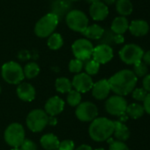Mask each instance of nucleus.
<instances>
[{"label":"nucleus","mask_w":150,"mask_h":150,"mask_svg":"<svg viewBox=\"0 0 150 150\" xmlns=\"http://www.w3.org/2000/svg\"><path fill=\"white\" fill-rule=\"evenodd\" d=\"M11 150H21L19 148H17V149H11Z\"/></svg>","instance_id":"obj_45"},{"label":"nucleus","mask_w":150,"mask_h":150,"mask_svg":"<svg viewBox=\"0 0 150 150\" xmlns=\"http://www.w3.org/2000/svg\"><path fill=\"white\" fill-rule=\"evenodd\" d=\"M58 150H75L74 142L71 140H65L59 143Z\"/></svg>","instance_id":"obj_34"},{"label":"nucleus","mask_w":150,"mask_h":150,"mask_svg":"<svg viewBox=\"0 0 150 150\" xmlns=\"http://www.w3.org/2000/svg\"><path fill=\"white\" fill-rule=\"evenodd\" d=\"M114 121L105 117H100L91 121L88 128L90 138L97 142L107 141L113 135Z\"/></svg>","instance_id":"obj_2"},{"label":"nucleus","mask_w":150,"mask_h":150,"mask_svg":"<svg viewBox=\"0 0 150 150\" xmlns=\"http://www.w3.org/2000/svg\"><path fill=\"white\" fill-rule=\"evenodd\" d=\"M23 72H24L25 77H27L28 79H33V78L36 77L39 75L40 68H39L37 63H35V62H29V63H27L24 67Z\"/></svg>","instance_id":"obj_27"},{"label":"nucleus","mask_w":150,"mask_h":150,"mask_svg":"<svg viewBox=\"0 0 150 150\" xmlns=\"http://www.w3.org/2000/svg\"><path fill=\"white\" fill-rule=\"evenodd\" d=\"M1 76L3 79L10 84H19L25 78L22 67L13 61L3 64L1 68Z\"/></svg>","instance_id":"obj_4"},{"label":"nucleus","mask_w":150,"mask_h":150,"mask_svg":"<svg viewBox=\"0 0 150 150\" xmlns=\"http://www.w3.org/2000/svg\"><path fill=\"white\" fill-rule=\"evenodd\" d=\"M144 113H145V110H144L143 105L138 103L128 105L126 111V114L129 118H132L133 120H138L141 118L144 115Z\"/></svg>","instance_id":"obj_23"},{"label":"nucleus","mask_w":150,"mask_h":150,"mask_svg":"<svg viewBox=\"0 0 150 150\" xmlns=\"http://www.w3.org/2000/svg\"><path fill=\"white\" fill-rule=\"evenodd\" d=\"M109 150H129V148L123 142L113 141L111 143H110Z\"/></svg>","instance_id":"obj_33"},{"label":"nucleus","mask_w":150,"mask_h":150,"mask_svg":"<svg viewBox=\"0 0 150 150\" xmlns=\"http://www.w3.org/2000/svg\"><path fill=\"white\" fill-rule=\"evenodd\" d=\"M127 105H128L127 101L124 97L118 95H113L106 100L105 110L109 114L112 116L119 117L121 115L126 114Z\"/></svg>","instance_id":"obj_10"},{"label":"nucleus","mask_w":150,"mask_h":150,"mask_svg":"<svg viewBox=\"0 0 150 150\" xmlns=\"http://www.w3.org/2000/svg\"><path fill=\"white\" fill-rule=\"evenodd\" d=\"M85 68V73H87L89 76H94L96 75L100 69V64L95 62L94 59H89L86 61V63L84 65Z\"/></svg>","instance_id":"obj_29"},{"label":"nucleus","mask_w":150,"mask_h":150,"mask_svg":"<svg viewBox=\"0 0 150 150\" xmlns=\"http://www.w3.org/2000/svg\"><path fill=\"white\" fill-rule=\"evenodd\" d=\"M70 1H79V0H70Z\"/></svg>","instance_id":"obj_47"},{"label":"nucleus","mask_w":150,"mask_h":150,"mask_svg":"<svg viewBox=\"0 0 150 150\" xmlns=\"http://www.w3.org/2000/svg\"><path fill=\"white\" fill-rule=\"evenodd\" d=\"M19 148L21 150H37V146L33 141L26 140V139Z\"/></svg>","instance_id":"obj_35"},{"label":"nucleus","mask_w":150,"mask_h":150,"mask_svg":"<svg viewBox=\"0 0 150 150\" xmlns=\"http://www.w3.org/2000/svg\"><path fill=\"white\" fill-rule=\"evenodd\" d=\"M92 96L97 100H103L108 98L111 91V87L107 79H101L93 84L91 89Z\"/></svg>","instance_id":"obj_15"},{"label":"nucleus","mask_w":150,"mask_h":150,"mask_svg":"<svg viewBox=\"0 0 150 150\" xmlns=\"http://www.w3.org/2000/svg\"><path fill=\"white\" fill-rule=\"evenodd\" d=\"M1 91H2V89H1V85H0V94H1Z\"/></svg>","instance_id":"obj_46"},{"label":"nucleus","mask_w":150,"mask_h":150,"mask_svg":"<svg viewBox=\"0 0 150 150\" xmlns=\"http://www.w3.org/2000/svg\"><path fill=\"white\" fill-rule=\"evenodd\" d=\"M49 124L52 125V126H55L57 124V120L55 118V116H50L49 117Z\"/></svg>","instance_id":"obj_41"},{"label":"nucleus","mask_w":150,"mask_h":150,"mask_svg":"<svg viewBox=\"0 0 150 150\" xmlns=\"http://www.w3.org/2000/svg\"><path fill=\"white\" fill-rule=\"evenodd\" d=\"M113 41L116 44H122L125 41V38L123 34H115L113 35Z\"/></svg>","instance_id":"obj_38"},{"label":"nucleus","mask_w":150,"mask_h":150,"mask_svg":"<svg viewBox=\"0 0 150 150\" xmlns=\"http://www.w3.org/2000/svg\"><path fill=\"white\" fill-rule=\"evenodd\" d=\"M116 1H117V0H103L102 2H103L106 5H111V4H115Z\"/></svg>","instance_id":"obj_42"},{"label":"nucleus","mask_w":150,"mask_h":150,"mask_svg":"<svg viewBox=\"0 0 150 150\" xmlns=\"http://www.w3.org/2000/svg\"><path fill=\"white\" fill-rule=\"evenodd\" d=\"M148 65L145 64L142 61L138 62L137 63L133 64V72L136 76V77H144L146 75H148Z\"/></svg>","instance_id":"obj_30"},{"label":"nucleus","mask_w":150,"mask_h":150,"mask_svg":"<svg viewBox=\"0 0 150 150\" xmlns=\"http://www.w3.org/2000/svg\"><path fill=\"white\" fill-rule=\"evenodd\" d=\"M66 101L69 105L72 107H76L81 103V94L75 90H72L67 94Z\"/></svg>","instance_id":"obj_28"},{"label":"nucleus","mask_w":150,"mask_h":150,"mask_svg":"<svg viewBox=\"0 0 150 150\" xmlns=\"http://www.w3.org/2000/svg\"><path fill=\"white\" fill-rule=\"evenodd\" d=\"M57 150H58V149H57Z\"/></svg>","instance_id":"obj_48"},{"label":"nucleus","mask_w":150,"mask_h":150,"mask_svg":"<svg viewBox=\"0 0 150 150\" xmlns=\"http://www.w3.org/2000/svg\"><path fill=\"white\" fill-rule=\"evenodd\" d=\"M128 30L133 36L142 37L148 34L149 31V23L143 19H136L129 24Z\"/></svg>","instance_id":"obj_18"},{"label":"nucleus","mask_w":150,"mask_h":150,"mask_svg":"<svg viewBox=\"0 0 150 150\" xmlns=\"http://www.w3.org/2000/svg\"><path fill=\"white\" fill-rule=\"evenodd\" d=\"M58 23L59 17L54 12H49L36 22L34 33L39 38H47L54 33Z\"/></svg>","instance_id":"obj_3"},{"label":"nucleus","mask_w":150,"mask_h":150,"mask_svg":"<svg viewBox=\"0 0 150 150\" xmlns=\"http://www.w3.org/2000/svg\"><path fill=\"white\" fill-rule=\"evenodd\" d=\"M5 142L12 149H17L21 146L25 141V130L21 124L13 122L10 124L4 134Z\"/></svg>","instance_id":"obj_5"},{"label":"nucleus","mask_w":150,"mask_h":150,"mask_svg":"<svg viewBox=\"0 0 150 150\" xmlns=\"http://www.w3.org/2000/svg\"><path fill=\"white\" fill-rule=\"evenodd\" d=\"M17 95L19 99L25 102H31L35 98V89L28 83H20L17 87Z\"/></svg>","instance_id":"obj_17"},{"label":"nucleus","mask_w":150,"mask_h":150,"mask_svg":"<svg viewBox=\"0 0 150 150\" xmlns=\"http://www.w3.org/2000/svg\"><path fill=\"white\" fill-rule=\"evenodd\" d=\"M143 54V49L136 44L125 45L118 53L121 61L128 65H133L141 61Z\"/></svg>","instance_id":"obj_8"},{"label":"nucleus","mask_w":150,"mask_h":150,"mask_svg":"<svg viewBox=\"0 0 150 150\" xmlns=\"http://www.w3.org/2000/svg\"><path fill=\"white\" fill-rule=\"evenodd\" d=\"M64 109L65 101L57 96H54L49 98L44 105V111L50 116H57L60 114Z\"/></svg>","instance_id":"obj_14"},{"label":"nucleus","mask_w":150,"mask_h":150,"mask_svg":"<svg viewBox=\"0 0 150 150\" xmlns=\"http://www.w3.org/2000/svg\"><path fill=\"white\" fill-rule=\"evenodd\" d=\"M113 135L117 139V141L125 142L130 137V130L125 125V123H123L119 120H116V121H114Z\"/></svg>","instance_id":"obj_19"},{"label":"nucleus","mask_w":150,"mask_h":150,"mask_svg":"<svg viewBox=\"0 0 150 150\" xmlns=\"http://www.w3.org/2000/svg\"><path fill=\"white\" fill-rule=\"evenodd\" d=\"M84 67V63L82 61L79 60V59H72L69 62V65H68V69H69V71L72 72V73H80V71L82 70Z\"/></svg>","instance_id":"obj_31"},{"label":"nucleus","mask_w":150,"mask_h":150,"mask_svg":"<svg viewBox=\"0 0 150 150\" xmlns=\"http://www.w3.org/2000/svg\"><path fill=\"white\" fill-rule=\"evenodd\" d=\"M95 150H105L104 149H103V148H100V149H96Z\"/></svg>","instance_id":"obj_44"},{"label":"nucleus","mask_w":150,"mask_h":150,"mask_svg":"<svg viewBox=\"0 0 150 150\" xmlns=\"http://www.w3.org/2000/svg\"><path fill=\"white\" fill-rule=\"evenodd\" d=\"M94 47L93 43L88 39H78L72 45L73 55L82 62H86L92 57Z\"/></svg>","instance_id":"obj_9"},{"label":"nucleus","mask_w":150,"mask_h":150,"mask_svg":"<svg viewBox=\"0 0 150 150\" xmlns=\"http://www.w3.org/2000/svg\"><path fill=\"white\" fill-rule=\"evenodd\" d=\"M111 91L118 96H127L135 89L138 78L130 69H122L108 79Z\"/></svg>","instance_id":"obj_1"},{"label":"nucleus","mask_w":150,"mask_h":150,"mask_svg":"<svg viewBox=\"0 0 150 150\" xmlns=\"http://www.w3.org/2000/svg\"><path fill=\"white\" fill-rule=\"evenodd\" d=\"M145 64L147 65H150V50L147 51L146 53L143 54V56H142V60H141Z\"/></svg>","instance_id":"obj_39"},{"label":"nucleus","mask_w":150,"mask_h":150,"mask_svg":"<svg viewBox=\"0 0 150 150\" xmlns=\"http://www.w3.org/2000/svg\"><path fill=\"white\" fill-rule=\"evenodd\" d=\"M75 150H93V149L90 146H88V145L82 144V145H80L79 148H77Z\"/></svg>","instance_id":"obj_40"},{"label":"nucleus","mask_w":150,"mask_h":150,"mask_svg":"<svg viewBox=\"0 0 150 150\" xmlns=\"http://www.w3.org/2000/svg\"><path fill=\"white\" fill-rule=\"evenodd\" d=\"M72 84L75 91L80 93H86L92 89L94 82L91 76L87 73H78L73 76Z\"/></svg>","instance_id":"obj_13"},{"label":"nucleus","mask_w":150,"mask_h":150,"mask_svg":"<svg viewBox=\"0 0 150 150\" xmlns=\"http://www.w3.org/2000/svg\"><path fill=\"white\" fill-rule=\"evenodd\" d=\"M82 34L88 39L99 40L104 35V29L97 24H93L91 25H88L82 33Z\"/></svg>","instance_id":"obj_22"},{"label":"nucleus","mask_w":150,"mask_h":150,"mask_svg":"<svg viewBox=\"0 0 150 150\" xmlns=\"http://www.w3.org/2000/svg\"><path fill=\"white\" fill-rule=\"evenodd\" d=\"M143 107L145 110V112L150 115V93H148L146 98L143 101Z\"/></svg>","instance_id":"obj_37"},{"label":"nucleus","mask_w":150,"mask_h":150,"mask_svg":"<svg viewBox=\"0 0 150 150\" xmlns=\"http://www.w3.org/2000/svg\"><path fill=\"white\" fill-rule=\"evenodd\" d=\"M113 49L108 44L102 43L96 47H94L93 50V59L97 62L100 65L101 64H106L109 62H111L113 58Z\"/></svg>","instance_id":"obj_12"},{"label":"nucleus","mask_w":150,"mask_h":150,"mask_svg":"<svg viewBox=\"0 0 150 150\" xmlns=\"http://www.w3.org/2000/svg\"><path fill=\"white\" fill-rule=\"evenodd\" d=\"M101 0H87V2L90 3V4H94V3H96V2H99Z\"/></svg>","instance_id":"obj_43"},{"label":"nucleus","mask_w":150,"mask_h":150,"mask_svg":"<svg viewBox=\"0 0 150 150\" xmlns=\"http://www.w3.org/2000/svg\"><path fill=\"white\" fill-rule=\"evenodd\" d=\"M147 95H148V92L143 88H135L132 91L133 98L135 99L136 101H140V102H143L144 99L146 98Z\"/></svg>","instance_id":"obj_32"},{"label":"nucleus","mask_w":150,"mask_h":150,"mask_svg":"<svg viewBox=\"0 0 150 150\" xmlns=\"http://www.w3.org/2000/svg\"><path fill=\"white\" fill-rule=\"evenodd\" d=\"M129 27V22L127 18L124 16H119L114 18L111 23V29L115 34H123L125 33Z\"/></svg>","instance_id":"obj_20"},{"label":"nucleus","mask_w":150,"mask_h":150,"mask_svg":"<svg viewBox=\"0 0 150 150\" xmlns=\"http://www.w3.org/2000/svg\"><path fill=\"white\" fill-rule=\"evenodd\" d=\"M42 147L46 150H57L59 147V140L53 134H46L40 140Z\"/></svg>","instance_id":"obj_21"},{"label":"nucleus","mask_w":150,"mask_h":150,"mask_svg":"<svg viewBox=\"0 0 150 150\" xmlns=\"http://www.w3.org/2000/svg\"><path fill=\"white\" fill-rule=\"evenodd\" d=\"M26 124L30 131L42 132L49 124V115L42 109H34L27 114Z\"/></svg>","instance_id":"obj_6"},{"label":"nucleus","mask_w":150,"mask_h":150,"mask_svg":"<svg viewBox=\"0 0 150 150\" xmlns=\"http://www.w3.org/2000/svg\"><path fill=\"white\" fill-rule=\"evenodd\" d=\"M55 88L57 91L60 93H68L72 91V82L66 77H59L56 79L55 82Z\"/></svg>","instance_id":"obj_26"},{"label":"nucleus","mask_w":150,"mask_h":150,"mask_svg":"<svg viewBox=\"0 0 150 150\" xmlns=\"http://www.w3.org/2000/svg\"><path fill=\"white\" fill-rule=\"evenodd\" d=\"M142 87H143V89L148 93H150V74L146 75L143 77V80H142Z\"/></svg>","instance_id":"obj_36"},{"label":"nucleus","mask_w":150,"mask_h":150,"mask_svg":"<svg viewBox=\"0 0 150 150\" xmlns=\"http://www.w3.org/2000/svg\"><path fill=\"white\" fill-rule=\"evenodd\" d=\"M89 14L95 21H103L109 15L108 6L102 1L91 4L89 7Z\"/></svg>","instance_id":"obj_16"},{"label":"nucleus","mask_w":150,"mask_h":150,"mask_svg":"<svg viewBox=\"0 0 150 150\" xmlns=\"http://www.w3.org/2000/svg\"><path fill=\"white\" fill-rule=\"evenodd\" d=\"M63 44H64L63 38H62L61 34L58 33H53L52 34H50L48 37L47 45H48L49 48H50L51 50H57V49L61 48Z\"/></svg>","instance_id":"obj_25"},{"label":"nucleus","mask_w":150,"mask_h":150,"mask_svg":"<svg viewBox=\"0 0 150 150\" xmlns=\"http://www.w3.org/2000/svg\"><path fill=\"white\" fill-rule=\"evenodd\" d=\"M65 22L71 30L81 33L88 26V18L86 13L80 10H72L67 12Z\"/></svg>","instance_id":"obj_7"},{"label":"nucleus","mask_w":150,"mask_h":150,"mask_svg":"<svg viewBox=\"0 0 150 150\" xmlns=\"http://www.w3.org/2000/svg\"><path fill=\"white\" fill-rule=\"evenodd\" d=\"M116 10L120 16H128L133 12V3L131 2V0H117Z\"/></svg>","instance_id":"obj_24"},{"label":"nucleus","mask_w":150,"mask_h":150,"mask_svg":"<svg viewBox=\"0 0 150 150\" xmlns=\"http://www.w3.org/2000/svg\"><path fill=\"white\" fill-rule=\"evenodd\" d=\"M75 115L77 119L82 122H91L97 118L98 108L92 102H82L76 106Z\"/></svg>","instance_id":"obj_11"}]
</instances>
